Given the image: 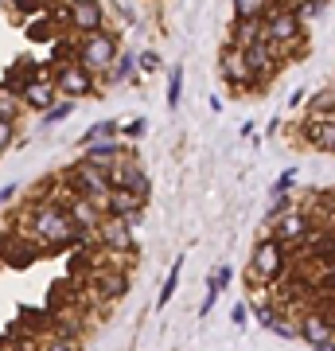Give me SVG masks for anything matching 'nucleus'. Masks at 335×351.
I'll return each instance as SVG.
<instances>
[{"mask_svg": "<svg viewBox=\"0 0 335 351\" xmlns=\"http://www.w3.org/2000/svg\"><path fill=\"white\" fill-rule=\"evenodd\" d=\"M32 239L43 242V246H62V242H78L82 239V230L75 226L71 211H66V203L59 199H43L32 211Z\"/></svg>", "mask_w": 335, "mask_h": 351, "instance_id": "nucleus-1", "label": "nucleus"}, {"mask_svg": "<svg viewBox=\"0 0 335 351\" xmlns=\"http://www.w3.org/2000/svg\"><path fill=\"white\" fill-rule=\"evenodd\" d=\"M117 55H121V39H117V32H94V36H82L71 47V59H75L82 71H90V75H110L113 63H117Z\"/></svg>", "mask_w": 335, "mask_h": 351, "instance_id": "nucleus-2", "label": "nucleus"}, {"mask_svg": "<svg viewBox=\"0 0 335 351\" xmlns=\"http://www.w3.org/2000/svg\"><path fill=\"white\" fill-rule=\"evenodd\" d=\"M261 27H265V43H273L281 51V59L304 55V20L293 12V4H273Z\"/></svg>", "mask_w": 335, "mask_h": 351, "instance_id": "nucleus-3", "label": "nucleus"}, {"mask_svg": "<svg viewBox=\"0 0 335 351\" xmlns=\"http://www.w3.org/2000/svg\"><path fill=\"white\" fill-rule=\"evenodd\" d=\"M62 184L71 188V195H82V199L98 203L101 211H106V203L113 195V184H110V172H101V168H90V164H71L66 172H62Z\"/></svg>", "mask_w": 335, "mask_h": 351, "instance_id": "nucleus-4", "label": "nucleus"}, {"mask_svg": "<svg viewBox=\"0 0 335 351\" xmlns=\"http://www.w3.org/2000/svg\"><path fill=\"white\" fill-rule=\"evenodd\" d=\"M281 269H285V246L277 239H265L253 246V254H249V265H246V281H249V289L253 285H269V281H277L281 277Z\"/></svg>", "mask_w": 335, "mask_h": 351, "instance_id": "nucleus-5", "label": "nucleus"}, {"mask_svg": "<svg viewBox=\"0 0 335 351\" xmlns=\"http://www.w3.org/2000/svg\"><path fill=\"white\" fill-rule=\"evenodd\" d=\"M110 184H113V191H133V195H140V199H149V191H152L149 172L140 168V160L133 156V152L121 156V160L110 168Z\"/></svg>", "mask_w": 335, "mask_h": 351, "instance_id": "nucleus-6", "label": "nucleus"}, {"mask_svg": "<svg viewBox=\"0 0 335 351\" xmlns=\"http://www.w3.org/2000/svg\"><path fill=\"white\" fill-rule=\"evenodd\" d=\"M55 71H51V82H55V90L59 94H66V98H86V94H94V86H98V78L90 75V71H82V66L71 59V63H51Z\"/></svg>", "mask_w": 335, "mask_h": 351, "instance_id": "nucleus-7", "label": "nucleus"}, {"mask_svg": "<svg viewBox=\"0 0 335 351\" xmlns=\"http://www.w3.org/2000/svg\"><path fill=\"white\" fill-rule=\"evenodd\" d=\"M106 16L110 12L101 4H66L62 8V24L82 39V36H94V32H106Z\"/></svg>", "mask_w": 335, "mask_h": 351, "instance_id": "nucleus-8", "label": "nucleus"}, {"mask_svg": "<svg viewBox=\"0 0 335 351\" xmlns=\"http://www.w3.org/2000/svg\"><path fill=\"white\" fill-rule=\"evenodd\" d=\"M219 75H223L226 86H234V90H258V82H253V75H249L246 51L242 47H230V43H226L223 55H219Z\"/></svg>", "mask_w": 335, "mask_h": 351, "instance_id": "nucleus-9", "label": "nucleus"}, {"mask_svg": "<svg viewBox=\"0 0 335 351\" xmlns=\"http://www.w3.org/2000/svg\"><path fill=\"white\" fill-rule=\"evenodd\" d=\"M246 63H249V75H253V82H258V90L269 82V78L281 71V51L273 47V43H253V47H246Z\"/></svg>", "mask_w": 335, "mask_h": 351, "instance_id": "nucleus-10", "label": "nucleus"}, {"mask_svg": "<svg viewBox=\"0 0 335 351\" xmlns=\"http://www.w3.org/2000/svg\"><path fill=\"white\" fill-rule=\"evenodd\" d=\"M66 211H71L75 226L82 230V239H86V234H98L101 226H106V211H101L98 203L82 199V195H66Z\"/></svg>", "mask_w": 335, "mask_h": 351, "instance_id": "nucleus-11", "label": "nucleus"}, {"mask_svg": "<svg viewBox=\"0 0 335 351\" xmlns=\"http://www.w3.org/2000/svg\"><path fill=\"white\" fill-rule=\"evenodd\" d=\"M20 101H24V110H36V113H43V117H47V113L62 101V94L55 90V82H51V75H47V78H36L32 86H24Z\"/></svg>", "mask_w": 335, "mask_h": 351, "instance_id": "nucleus-12", "label": "nucleus"}, {"mask_svg": "<svg viewBox=\"0 0 335 351\" xmlns=\"http://www.w3.org/2000/svg\"><path fill=\"white\" fill-rule=\"evenodd\" d=\"M98 242L110 254H133V226L125 219H106V226L98 230Z\"/></svg>", "mask_w": 335, "mask_h": 351, "instance_id": "nucleus-13", "label": "nucleus"}, {"mask_svg": "<svg viewBox=\"0 0 335 351\" xmlns=\"http://www.w3.org/2000/svg\"><path fill=\"white\" fill-rule=\"evenodd\" d=\"M121 156H129L125 152V141H101V145H90L78 160L82 164H90V168H101V172H110L113 164L121 160Z\"/></svg>", "mask_w": 335, "mask_h": 351, "instance_id": "nucleus-14", "label": "nucleus"}, {"mask_svg": "<svg viewBox=\"0 0 335 351\" xmlns=\"http://www.w3.org/2000/svg\"><path fill=\"white\" fill-rule=\"evenodd\" d=\"M269 239H277L281 246L308 239V219H304V215H285V219H277V223H269Z\"/></svg>", "mask_w": 335, "mask_h": 351, "instance_id": "nucleus-15", "label": "nucleus"}, {"mask_svg": "<svg viewBox=\"0 0 335 351\" xmlns=\"http://www.w3.org/2000/svg\"><path fill=\"white\" fill-rule=\"evenodd\" d=\"M300 336L308 339L312 348H320V343L335 339V332H332V324H327L320 313H308V316H300Z\"/></svg>", "mask_w": 335, "mask_h": 351, "instance_id": "nucleus-16", "label": "nucleus"}, {"mask_svg": "<svg viewBox=\"0 0 335 351\" xmlns=\"http://www.w3.org/2000/svg\"><path fill=\"white\" fill-rule=\"evenodd\" d=\"M304 141L320 152H335V121H304Z\"/></svg>", "mask_w": 335, "mask_h": 351, "instance_id": "nucleus-17", "label": "nucleus"}, {"mask_svg": "<svg viewBox=\"0 0 335 351\" xmlns=\"http://www.w3.org/2000/svg\"><path fill=\"white\" fill-rule=\"evenodd\" d=\"M258 324L265 328V332H273V336H281V339L300 336V328H297V324H288V320H281V313H277V308H265V304L258 308Z\"/></svg>", "mask_w": 335, "mask_h": 351, "instance_id": "nucleus-18", "label": "nucleus"}, {"mask_svg": "<svg viewBox=\"0 0 335 351\" xmlns=\"http://www.w3.org/2000/svg\"><path fill=\"white\" fill-rule=\"evenodd\" d=\"M273 4H258V0H238L234 4V24H265Z\"/></svg>", "mask_w": 335, "mask_h": 351, "instance_id": "nucleus-19", "label": "nucleus"}, {"mask_svg": "<svg viewBox=\"0 0 335 351\" xmlns=\"http://www.w3.org/2000/svg\"><path fill=\"white\" fill-rule=\"evenodd\" d=\"M101 141H121V121H98L82 133V149L90 145H101Z\"/></svg>", "mask_w": 335, "mask_h": 351, "instance_id": "nucleus-20", "label": "nucleus"}, {"mask_svg": "<svg viewBox=\"0 0 335 351\" xmlns=\"http://www.w3.org/2000/svg\"><path fill=\"white\" fill-rule=\"evenodd\" d=\"M133 71H137V55H133V51H121L117 63H113V71L106 75V82L117 86V82H125V78H133Z\"/></svg>", "mask_w": 335, "mask_h": 351, "instance_id": "nucleus-21", "label": "nucleus"}, {"mask_svg": "<svg viewBox=\"0 0 335 351\" xmlns=\"http://www.w3.org/2000/svg\"><path fill=\"white\" fill-rule=\"evenodd\" d=\"M20 113H24V101L0 86V121H20Z\"/></svg>", "mask_w": 335, "mask_h": 351, "instance_id": "nucleus-22", "label": "nucleus"}, {"mask_svg": "<svg viewBox=\"0 0 335 351\" xmlns=\"http://www.w3.org/2000/svg\"><path fill=\"white\" fill-rule=\"evenodd\" d=\"M184 98V66H172V75H168V110H175Z\"/></svg>", "mask_w": 335, "mask_h": 351, "instance_id": "nucleus-23", "label": "nucleus"}, {"mask_svg": "<svg viewBox=\"0 0 335 351\" xmlns=\"http://www.w3.org/2000/svg\"><path fill=\"white\" fill-rule=\"evenodd\" d=\"M226 281H230V265H214L211 277H207V297H219L226 289Z\"/></svg>", "mask_w": 335, "mask_h": 351, "instance_id": "nucleus-24", "label": "nucleus"}, {"mask_svg": "<svg viewBox=\"0 0 335 351\" xmlns=\"http://www.w3.org/2000/svg\"><path fill=\"white\" fill-rule=\"evenodd\" d=\"M179 269H184V258H175V265H172V274H168V281H164V289H160V308L168 301L175 297V289H179Z\"/></svg>", "mask_w": 335, "mask_h": 351, "instance_id": "nucleus-25", "label": "nucleus"}, {"mask_svg": "<svg viewBox=\"0 0 335 351\" xmlns=\"http://www.w3.org/2000/svg\"><path fill=\"white\" fill-rule=\"evenodd\" d=\"M98 285H106V289H101V293H106V297H110V301H113V297H121L125 289H129V281H125V274H113V277H101Z\"/></svg>", "mask_w": 335, "mask_h": 351, "instance_id": "nucleus-26", "label": "nucleus"}, {"mask_svg": "<svg viewBox=\"0 0 335 351\" xmlns=\"http://www.w3.org/2000/svg\"><path fill=\"white\" fill-rule=\"evenodd\" d=\"M145 133H149V121L145 117H133L129 125H121V141H140Z\"/></svg>", "mask_w": 335, "mask_h": 351, "instance_id": "nucleus-27", "label": "nucleus"}, {"mask_svg": "<svg viewBox=\"0 0 335 351\" xmlns=\"http://www.w3.org/2000/svg\"><path fill=\"white\" fill-rule=\"evenodd\" d=\"M71 113H75V101H71V98H62L59 106H55V110H51L47 117H43V125H55V121H66Z\"/></svg>", "mask_w": 335, "mask_h": 351, "instance_id": "nucleus-28", "label": "nucleus"}, {"mask_svg": "<svg viewBox=\"0 0 335 351\" xmlns=\"http://www.w3.org/2000/svg\"><path fill=\"white\" fill-rule=\"evenodd\" d=\"M16 145V121H0V156Z\"/></svg>", "mask_w": 335, "mask_h": 351, "instance_id": "nucleus-29", "label": "nucleus"}, {"mask_svg": "<svg viewBox=\"0 0 335 351\" xmlns=\"http://www.w3.org/2000/svg\"><path fill=\"white\" fill-rule=\"evenodd\" d=\"M39 351H78V343L75 339H66V336H51V339H43V348Z\"/></svg>", "mask_w": 335, "mask_h": 351, "instance_id": "nucleus-30", "label": "nucleus"}, {"mask_svg": "<svg viewBox=\"0 0 335 351\" xmlns=\"http://www.w3.org/2000/svg\"><path fill=\"white\" fill-rule=\"evenodd\" d=\"M293 184H297V168H288V172L273 184V199H277V195H288V188H293Z\"/></svg>", "mask_w": 335, "mask_h": 351, "instance_id": "nucleus-31", "label": "nucleus"}, {"mask_svg": "<svg viewBox=\"0 0 335 351\" xmlns=\"http://www.w3.org/2000/svg\"><path fill=\"white\" fill-rule=\"evenodd\" d=\"M137 66H140V71H160V55H156V51H140Z\"/></svg>", "mask_w": 335, "mask_h": 351, "instance_id": "nucleus-32", "label": "nucleus"}, {"mask_svg": "<svg viewBox=\"0 0 335 351\" xmlns=\"http://www.w3.org/2000/svg\"><path fill=\"white\" fill-rule=\"evenodd\" d=\"M113 12L121 16V20H129V24H137L140 20V8H133V4H121V8H113Z\"/></svg>", "mask_w": 335, "mask_h": 351, "instance_id": "nucleus-33", "label": "nucleus"}, {"mask_svg": "<svg viewBox=\"0 0 335 351\" xmlns=\"http://www.w3.org/2000/svg\"><path fill=\"white\" fill-rule=\"evenodd\" d=\"M230 320H234V324L242 328V324L249 320V308H246V304H234V313H230Z\"/></svg>", "mask_w": 335, "mask_h": 351, "instance_id": "nucleus-34", "label": "nucleus"}, {"mask_svg": "<svg viewBox=\"0 0 335 351\" xmlns=\"http://www.w3.org/2000/svg\"><path fill=\"white\" fill-rule=\"evenodd\" d=\"M16 191H20L16 184H8V188H0V207H4V203H12V199H16Z\"/></svg>", "mask_w": 335, "mask_h": 351, "instance_id": "nucleus-35", "label": "nucleus"}, {"mask_svg": "<svg viewBox=\"0 0 335 351\" xmlns=\"http://www.w3.org/2000/svg\"><path fill=\"white\" fill-rule=\"evenodd\" d=\"M312 351H335V339H327V343H320V348H312Z\"/></svg>", "mask_w": 335, "mask_h": 351, "instance_id": "nucleus-36", "label": "nucleus"}]
</instances>
